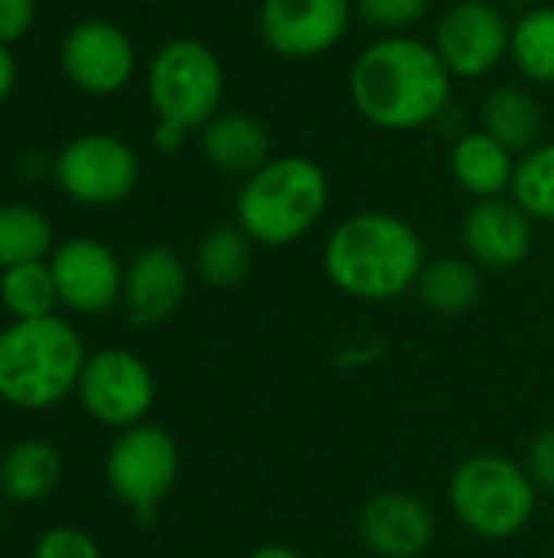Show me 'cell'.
Listing matches in <instances>:
<instances>
[{
	"label": "cell",
	"instance_id": "obj_1",
	"mask_svg": "<svg viewBox=\"0 0 554 558\" xmlns=\"http://www.w3.org/2000/svg\"><path fill=\"white\" fill-rule=\"evenodd\" d=\"M454 75L434 43L398 33L369 43L349 72L356 111L382 131H418L451 105Z\"/></svg>",
	"mask_w": 554,
	"mask_h": 558
},
{
	"label": "cell",
	"instance_id": "obj_2",
	"mask_svg": "<svg viewBox=\"0 0 554 558\" xmlns=\"http://www.w3.org/2000/svg\"><path fill=\"white\" fill-rule=\"evenodd\" d=\"M424 265L428 258L418 229L382 209L343 219L323 245V271L330 284L346 298L372 304L415 291Z\"/></svg>",
	"mask_w": 554,
	"mask_h": 558
},
{
	"label": "cell",
	"instance_id": "obj_3",
	"mask_svg": "<svg viewBox=\"0 0 554 558\" xmlns=\"http://www.w3.org/2000/svg\"><path fill=\"white\" fill-rule=\"evenodd\" d=\"M330 206V180L323 167L304 154L271 157L245 177L235 193V226L268 248L307 239Z\"/></svg>",
	"mask_w": 554,
	"mask_h": 558
},
{
	"label": "cell",
	"instance_id": "obj_4",
	"mask_svg": "<svg viewBox=\"0 0 554 558\" xmlns=\"http://www.w3.org/2000/svg\"><path fill=\"white\" fill-rule=\"evenodd\" d=\"M85 343L59 314L13 320L0 330V399L23 412H46L75 392Z\"/></svg>",
	"mask_w": 554,
	"mask_h": 558
},
{
	"label": "cell",
	"instance_id": "obj_5",
	"mask_svg": "<svg viewBox=\"0 0 554 558\" xmlns=\"http://www.w3.org/2000/svg\"><path fill=\"white\" fill-rule=\"evenodd\" d=\"M447 500L464 530L477 539L503 543L532 523L539 487L532 484L526 464L496 451H480L454 468Z\"/></svg>",
	"mask_w": 554,
	"mask_h": 558
},
{
	"label": "cell",
	"instance_id": "obj_6",
	"mask_svg": "<svg viewBox=\"0 0 554 558\" xmlns=\"http://www.w3.org/2000/svg\"><path fill=\"white\" fill-rule=\"evenodd\" d=\"M222 95L225 69L209 43L180 36L153 52L147 69V98L157 124H170L183 134L202 131L219 114Z\"/></svg>",
	"mask_w": 554,
	"mask_h": 558
},
{
	"label": "cell",
	"instance_id": "obj_7",
	"mask_svg": "<svg viewBox=\"0 0 554 558\" xmlns=\"http://www.w3.org/2000/svg\"><path fill=\"white\" fill-rule=\"evenodd\" d=\"M180 474V451L160 425H134L118 435L104 461L111 494L127 504L140 520H153Z\"/></svg>",
	"mask_w": 554,
	"mask_h": 558
},
{
	"label": "cell",
	"instance_id": "obj_8",
	"mask_svg": "<svg viewBox=\"0 0 554 558\" xmlns=\"http://www.w3.org/2000/svg\"><path fill=\"white\" fill-rule=\"evenodd\" d=\"M59 190L82 206H114L127 199L140 180V160L131 144L114 134H78L52 163Z\"/></svg>",
	"mask_w": 554,
	"mask_h": 558
},
{
	"label": "cell",
	"instance_id": "obj_9",
	"mask_svg": "<svg viewBox=\"0 0 554 558\" xmlns=\"http://www.w3.org/2000/svg\"><path fill=\"white\" fill-rule=\"evenodd\" d=\"M75 392L98 425L124 432L147 418L157 399V383L140 356L121 347H104L85 360Z\"/></svg>",
	"mask_w": 554,
	"mask_h": 558
},
{
	"label": "cell",
	"instance_id": "obj_10",
	"mask_svg": "<svg viewBox=\"0 0 554 558\" xmlns=\"http://www.w3.org/2000/svg\"><path fill=\"white\" fill-rule=\"evenodd\" d=\"M513 23L490 0H457L434 29V49L454 78H483L509 56Z\"/></svg>",
	"mask_w": 554,
	"mask_h": 558
},
{
	"label": "cell",
	"instance_id": "obj_11",
	"mask_svg": "<svg viewBox=\"0 0 554 558\" xmlns=\"http://www.w3.org/2000/svg\"><path fill=\"white\" fill-rule=\"evenodd\" d=\"M356 16V0H261L258 33L281 59L330 52Z\"/></svg>",
	"mask_w": 554,
	"mask_h": 558
},
{
	"label": "cell",
	"instance_id": "obj_12",
	"mask_svg": "<svg viewBox=\"0 0 554 558\" xmlns=\"http://www.w3.org/2000/svg\"><path fill=\"white\" fill-rule=\"evenodd\" d=\"M59 65L78 92L114 95L134 78L137 49L118 23L88 16L62 36Z\"/></svg>",
	"mask_w": 554,
	"mask_h": 558
},
{
	"label": "cell",
	"instance_id": "obj_13",
	"mask_svg": "<svg viewBox=\"0 0 554 558\" xmlns=\"http://www.w3.org/2000/svg\"><path fill=\"white\" fill-rule=\"evenodd\" d=\"M49 268L56 278L59 304L75 314H104L121 301L124 268L118 255L98 239L78 235L56 245Z\"/></svg>",
	"mask_w": 554,
	"mask_h": 558
},
{
	"label": "cell",
	"instance_id": "obj_14",
	"mask_svg": "<svg viewBox=\"0 0 554 558\" xmlns=\"http://www.w3.org/2000/svg\"><path fill=\"white\" fill-rule=\"evenodd\" d=\"M431 507L405 490L376 494L359 513V539L379 558H421L434 543Z\"/></svg>",
	"mask_w": 554,
	"mask_h": 558
},
{
	"label": "cell",
	"instance_id": "obj_15",
	"mask_svg": "<svg viewBox=\"0 0 554 558\" xmlns=\"http://www.w3.org/2000/svg\"><path fill=\"white\" fill-rule=\"evenodd\" d=\"M467 258L490 271H509L532 255V219L509 199H477L460 226Z\"/></svg>",
	"mask_w": 554,
	"mask_h": 558
},
{
	"label": "cell",
	"instance_id": "obj_16",
	"mask_svg": "<svg viewBox=\"0 0 554 558\" xmlns=\"http://www.w3.org/2000/svg\"><path fill=\"white\" fill-rule=\"evenodd\" d=\"M186 265L167 245H150L124 268L121 304L134 327H157L170 320L186 298Z\"/></svg>",
	"mask_w": 554,
	"mask_h": 558
},
{
	"label": "cell",
	"instance_id": "obj_17",
	"mask_svg": "<svg viewBox=\"0 0 554 558\" xmlns=\"http://www.w3.org/2000/svg\"><path fill=\"white\" fill-rule=\"evenodd\" d=\"M202 154L206 160L232 177H251L271 160V134L264 121L245 111L216 114L202 128Z\"/></svg>",
	"mask_w": 554,
	"mask_h": 558
},
{
	"label": "cell",
	"instance_id": "obj_18",
	"mask_svg": "<svg viewBox=\"0 0 554 558\" xmlns=\"http://www.w3.org/2000/svg\"><path fill=\"white\" fill-rule=\"evenodd\" d=\"M451 173L457 186L470 193L473 199H496V196H506L513 186L516 157L509 147H503L493 134L480 128V131H467L464 137H457L451 150Z\"/></svg>",
	"mask_w": 554,
	"mask_h": 558
},
{
	"label": "cell",
	"instance_id": "obj_19",
	"mask_svg": "<svg viewBox=\"0 0 554 558\" xmlns=\"http://www.w3.org/2000/svg\"><path fill=\"white\" fill-rule=\"evenodd\" d=\"M62 481V451L42 438L16 441L0 458V490L16 504L49 497Z\"/></svg>",
	"mask_w": 554,
	"mask_h": 558
},
{
	"label": "cell",
	"instance_id": "obj_20",
	"mask_svg": "<svg viewBox=\"0 0 554 558\" xmlns=\"http://www.w3.org/2000/svg\"><path fill=\"white\" fill-rule=\"evenodd\" d=\"M415 291L428 311L457 317L477 307L483 294V268L467 255H441L424 265Z\"/></svg>",
	"mask_w": 554,
	"mask_h": 558
},
{
	"label": "cell",
	"instance_id": "obj_21",
	"mask_svg": "<svg viewBox=\"0 0 554 558\" xmlns=\"http://www.w3.org/2000/svg\"><path fill=\"white\" fill-rule=\"evenodd\" d=\"M483 131L493 134L513 154H526L542 144V105L519 85H500L483 98Z\"/></svg>",
	"mask_w": 554,
	"mask_h": 558
},
{
	"label": "cell",
	"instance_id": "obj_22",
	"mask_svg": "<svg viewBox=\"0 0 554 558\" xmlns=\"http://www.w3.org/2000/svg\"><path fill=\"white\" fill-rule=\"evenodd\" d=\"M52 222L42 209L29 203H3L0 206V271L46 262L56 248Z\"/></svg>",
	"mask_w": 554,
	"mask_h": 558
},
{
	"label": "cell",
	"instance_id": "obj_23",
	"mask_svg": "<svg viewBox=\"0 0 554 558\" xmlns=\"http://www.w3.org/2000/svg\"><path fill=\"white\" fill-rule=\"evenodd\" d=\"M251 248L255 242L238 226H216L196 245V275L219 291L238 288L251 271Z\"/></svg>",
	"mask_w": 554,
	"mask_h": 558
},
{
	"label": "cell",
	"instance_id": "obj_24",
	"mask_svg": "<svg viewBox=\"0 0 554 558\" xmlns=\"http://www.w3.org/2000/svg\"><path fill=\"white\" fill-rule=\"evenodd\" d=\"M509 59L529 82L554 85V7L526 10L513 23Z\"/></svg>",
	"mask_w": 554,
	"mask_h": 558
},
{
	"label": "cell",
	"instance_id": "obj_25",
	"mask_svg": "<svg viewBox=\"0 0 554 558\" xmlns=\"http://www.w3.org/2000/svg\"><path fill=\"white\" fill-rule=\"evenodd\" d=\"M0 304L13 320H36L56 314L59 291L49 262H29L0 271Z\"/></svg>",
	"mask_w": 554,
	"mask_h": 558
},
{
	"label": "cell",
	"instance_id": "obj_26",
	"mask_svg": "<svg viewBox=\"0 0 554 558\" xmlns=\"http://www.w3.org/2000/svg\"><path fill=\"white\" fill-rule=\"evenodd\" d=\"M509 199L532 222H554V141L535 144L516 160Z\"/></svg>",
	"mask_w": 554,
	"mask_h": 558
},
{
	"label": "cell",
	"instance_id": "obj_27",
	"mask_svg": "<svg viewBox=\"0 0 554 558\" xmlns=\"http://www.w3.org/2000/svg\"><path fill=\"white\" fill-rule=\"evenodd\" d=\"M428 7L431 0H356V13L385 36L408 33L415 23L428 16Z\"/></svg>",
	"mask_w": 554,
	"mask_h": 558
},
{
	"label": "cell",
	"instance_id": "obj_28",
	"mask_svg": "<svg viewBox=\"0 0 554 558\" xmlns=\"http://www.w3.org/2000/svg\"><path fill=\"white\" fill-rule=\"evenodd\" d=\"M33 558H104L101 546L78 526H52L36 539Z\"/></svg>",
	"mask_w": 554,
	"mask_h": 558
},
{
	"label": "cell",
	"instance_id": "obj_29",
	"mask_svg": "<svg viewBox=\"0 0 554 558\" xmlns=\"http://www.w3.org/2000/svg\"><path fill=\"white\" fill-rule=\"evenodd\" d=\"M526 471L542 494H554V425L542 428L526 451Z\"/></svg>",
	"mask_w": 554,
	"mask_h": 558
},
{
	"label": "cell",
	"instance_id": "obj_30",
	"mask_svg": "<svg viewBox=\"0 0 554 558\" xmlns=\"http://www.w3.org/2000/svg\"><path fill=\"white\" fill-rule=\"evenodd\" d=\"M36 23V0H0V43H20Z\"/></svg>",
	"mask_w": 554,
	"mask_h": 558
},
{
	"label": "cell",
	"instance_id": "obj_31",
	"mask_svg": "<svg viewBox=\"0 0 554 558\" xmlns=\"http://www.w3.org/2000/svg\"><path fill=\"white\" fill-rule=\"evenodd\" d=\"M13 88H16V56L7 43H0V105L10 98Z\"/></svg>",
	"mask_w": 554,
	"mask_h": 558
},
{
	"label": "cell",
	"instance_id": "obj_32",
	"mask_svg": "<svg viewBox=\"0 0 554 558\" xmlns=\"http://www.w3.org/2000/svg\"><path fill=\"white\" fill-rule=\"evenodd\" d=\"M183 141H186V134L176 131V128H170V124H157L153 128V147L160 154H176L183 147Z\"/></svg>",
	"mask_w": 554,
	"mask_h": 558
},
{
	"label": "cell",
	"instance_id": "obj_33",
	"mask_svg": "<svg viewBox=\"0 0 554 558\" xmlns=\"http://www.w3.org/2000/svg\"><path fill=\"white\" fill-rule=\"evenodd\" d=\"M245 558H307L304 553L291 549V546H258L255 553H248Z\"/></svg>",
	"mask_w": 554,
	"mask_h": 558
}]
</instances>
